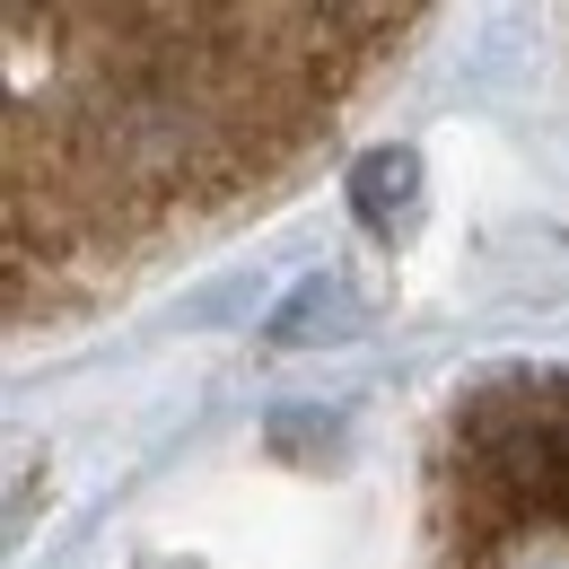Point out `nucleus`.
<instances>
[{"label": "nucleus", "mask_w": 569, "mask_h": 569, "mask_svg": "<svg viewBox=\"0 0 569 569\" xmlns=\"http://www.w3.org/2000/svg\"><path fill=\"white\" fill-rule=\"evenodd\" d=\"M421 27V9H9V333L71 325L281 202Z\"/></svg>", "instance_id": "1"}, {"label": "nucleus", "mask_w": 569, "mask_h": 569, "mask_svg": "<svg viewBox=\"0 0 569 569\" xmlns=\"http://www.w3.org/2000/svg\"><path fill=\"white\" fill-rule=\"evenodd\" d=\"M429 569H569V368H499L438 412Z\"/></svg>", "instance_id": "2"}]
</instances>
